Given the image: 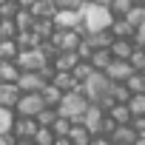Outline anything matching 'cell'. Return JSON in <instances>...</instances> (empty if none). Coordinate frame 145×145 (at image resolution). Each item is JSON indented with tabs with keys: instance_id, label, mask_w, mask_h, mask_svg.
<instances>
[{
	"instance_id": "obj_7",
	"label": "cell",
	"mask_w": 145,
	"mask_h": 145,
	"mask_svg": "<svg viewBox=\"0 0 145 145\" xmlns=\"http://www.w3.org/2000/svg\"><path fill=\"white\" fill-rule=\"evenodd\" d=\"M46 83H48V80L40 74V71H20L17 80H14V86H17L20 91H40Z\"/></svg>"
},
{
	"instance_id": "obj_1",
	"label": "cell",
	"mask_w": 145,
	"mask_h": 145,
	"mask_svg": "<svg viewBox=\"0 0 145 145\" xmlns=\"http://www.w3.org/2000/svg\"><path fill=\"white\" fill-rule=\"evenodd\" d=\"M80 17H83V31H100V29H108L114 14L108 6H100L94 0H83L80 6Z\"/></svg>"
},
{
	"instance_id": "obj_18",
	"label": "cell",
	"mask_w": 145,
	"mask_h": 145,
	"mask_svg": "<svg viewBox=\"0 0 145 145\" xmlns=\"http://www.w3.org/2000/svg\"><path fill=\"white\" fill-rule=\"evenodd\" d=\"M20 74V68L14 60H0V83H14Z\"/></svg>"
},
{
	"instance_id": "obj_42",
	"label": "cell",
	"mask_w": 145,
	"mask_h": 145,
	"mask_svg": "<svg viewBox=\"0 0 145 145\" xmlns=\"http://www.w3.org/2000/svg\"><path fill=\"white\" fill-rule=\"evenodd\" d=\"M131 3H142V6H145V0H131Z\"/></svg>"
},
{
	"instance_id": "obj_37",
	"label": "cell",
	"mask_w": 145,
	"mask_h": 145,
	"mask_svg": "<svg viewBox=\"0 0 145 145\" xmlns=\"http://www.w3.org/2000/svg\"><path fill=\"white\" fill-rule=\"evenodd\" d=\"M14 3H17L20 9H31V3H34V0H14Z\"/></svg>"
},
{
	"instance_id": "obj_34",
	"label": "cell",
	"mask_w": 145,
	"mask_h": 145,
	"mask_svg": "<svg viewBox=\"0 0 145 145\" xmlns=\"http://www.w3.org/2000/svg\"><path fill=\"white\" fill-rule=\"evenodd\" d=\"M57 9H80L83 6V0H54Z\"/></svg>"
},
{
	"instance_id": "obj_5",
	"label": "cell",
	"mask_w": 145,
	"mask_h": 145,
	"mask_svg": "<svg viewBox=\"0 0 145 145\" xmlns=\"http://www.w3.org/2000/svg\"><path fill=\"white\" fill-rule=\"evenodd\" d=\"M80 122L88 128V134H91V137H97V134H103V125H105V111H103L97 103H88V108H86V114L80 117Z\"/></svg>"
},
{
	"instance_id": "obj_43",
	"label": "cell",
	"mask_w": 145,
	"mask_h": 145,
	"mask_svg": "<svg viewBox=\"0 0 145 145\" xmlns=\"http://www.w3.org/2000/svg\"><path fill=\"white\" fill-rule=\"evenodd\" d=\"M0 3H3V0H0Z\"/></svg>"
},
{
	"instance_id": "obj_35",
	"label": "cell",
	"mask_w": 145,
	"mask_h": 145,
	"mask_svg": "<svg viewBox=\"0 0 145 145\" xmlns=\"http://www.w3.org/2000/svg\"><path fill=\"white\" fill-rule=\"evenodd\" d=\"M88 145H111V139H108L105 134H97V137H91V139H88Z\"/></svg>"
},
{
	"instance_id": "obj_19",
	"label": "cell",
	"mask_w": 145,
	"mask_h": 145,
	"mask_svg": "<svg viewBox=\"0 0 145 145\" xmlns=\"http://www.w3.org/2000/svg\"><path fill=\"white\" fill-rule=\"evenodd\" d=\"M88 63H91V68L105 71V65L111 63V51H108V48H94V51H91V57H88Z\"/></svg>"
},
{
	"instance_id": "obj_39",
	"label": "cell",
	"mask_w": 145,
	"mask_h": 145,
	"mask_svg": "<svg viewBox=\"0 0 145 145\" xmlns=\"http://www.w3.org/2000/svg\"><path fill=\"white\" fill-rule=\"evenodd\" d=\"M17 145H34L31 139H17Z\"/></svg>"
},
{
	"instance_id": "obj_27",
	"label": "cell",
	"mask_w": 145,
	"mask_h": 145,
	"mask_svg": "<svg viewBox=\"0 0 145 145\" xmlns=\"http://www.w3.org/2000/svg\"><path fill=\"white\" fill-rule=\"evenodd\" d=\"M12 122H14V117H12V108H3V105H0V137L12 134Z\"/></svg>"
},
{
	"instance_id": "obj_22",
	"label": "cell",
	"mask_w": 145,
	"mask_h": 145,
	"mask_svg": "<svg viewBox=\"0 0 145 145\" xmlns=\"http://www.w3.org/2000/svg\"><path fill=\"white\" fill-rule=\"evenodd\" d=\"M125 105H128L131 117H142V114H145V91H139V94H131V97L125 100Z\"/></svg>"
},
{
	"instance_id": "obj_9",
	"label": "cell",
	"mask_w": 145,
	"mask_h": 145,
	"mask_svg": "<svg viewBox=\"0 0 145 145\" xmlns=\"http://www.w3.org/2000/svg\"><path fill=\"white\" fill-rule=\"evenodd\" d=\"M34 131H37V120H34V117H17V120L12 122V134H14L17 139H31Z\"/></svg>"
},
{
	"instance_id": "obj_8",
	"label": "cell",
	"mask_w": 145,
	"mask_h": 145,
	"mask_svg": "<svg viewBox=\"0 0 145 145\" xmlns=\"http://www.w3.org/2000/svg\"><path fill=\"white\" fill-rule=\"evenodd\" d=\"M57 29H80L83 26V17H80V9H57V14L51 17Z\"/></svg>"
},
{
	"instance_id": "obj_20",
	"label": "cell",
	"mask_w": 145,
	"mask_h": 145,
	"mask_svg": "<svg viewBox=\"0 0 145 145\" xmlns=\"http://www.w3.org/2000/svg\"><path fill=\"white\" fill-rule=\"evenodd\" d=\"M105 114H108V117H111L117 125H122V122H131V111H128V105H125V103H114V105H111Z\"/></svg>"
},
{
	"instance_id": "obj_31",
	"label": "cell",
	"mask_w": 145,
	"mask_h": 145,
	"mask_svg": "<svg viewBox=\"0 0 145 145\" xmlns=\"http://www.w3.org/2000/svg\"><path fill=\"white\" fill-rule=\"evenodd\" d=\"M17 9H20V6L14 3V0H3V3H0V17H14Z\"/></svg>"
},
{
	"instance_id": "obj_40",
	"label": "cell",
	"mask_w": 145,
	"mask_h": 145,
	"mask_svg": "<svg viewBox=\"0 0 145 145\" xmlns=\"http://www.w3.org/2000/svg\"><path fill=\"white\" fill-rule=\"evenodd\" d=\"M94 3H100V6H111V0H94Z\"/></svg>"
},
{
	"instance_id": "obj_28",
	"label": "cell",
	"mask_w": 145,
	"mask_h": 145,
	"mask_svg": "<svg viewBox=\"0 0 145 145\" xmlns=\"http://www.w3.org/2000/svg\"><path fill=\"white\" fill-rule=\"evenodd\" d=\"M51 131H54V137H68V128H71V120H65V117H54V122L48 125Z\"/></svg>"
},
{
	"instance_id": "obj_30",
	"label": "cell",
	"mask_w": 145,
	"mask_h": 145,
	"mask_svg": "<svg viewBox=\"0 0 145 145\" xmlns=\"http://www.w3.org/2000/svg\"><path fill=\"white\" fill-rule=\"evenodd\" d=\"M108 9H111L114 17H125L128 9H131V0H111V6H108Z\"/></svg>"
},
{
	"instance_id": "obj_23",
	"label": "cell",
	"mask_w": 145,
	"mask_h": 145,
	"mask_svg": "<svg viewBox=\"0 0 145 145\" xmlns=\"http://www.w3.org/2000/svg\"><path fill=\"white\" fill-rule=\"evenodd\" d=\"M125 86H128V91H131V94L145 91V71H131L128 80H125Z\"/></svg>"
},
{
	"instance_id": "obj_24",
	"label": "cell",
	"mask_w": 145,
	"mask_h": 145,
	"mask_svg": "<svg viewBox=\"0 0 145 145\" xmlns=\"http://www.w3.org/2000/svg\"><path fill=\"white\" fill-rule=\"evenodd\" d=\"M12 20H14V26H17V31H23V29H31V23H34V14H31L29 9H17Z\"/></svg>"
},
{
	"instance_id": "obj_12",
	"label": "cell",
	"mask_w": 145,
	"mask_h": 145,
	"mask_svg": "<svg viewBox=\"0 0 145 145\" xmlns=\"http://www.w3.org/2000/svg\"><path fill=\"white\" fill-rule=\"evenodd\" d=\"M134 37H114V43H111V57H120V60H128V54L134 51Z\"/></svg>"
},
{
	"instance_id": "obj_33",
	"label": "cell",
	"mask_w": 145,
	"mask_h": 145,
	"mask_svg": "<svg viewBox=\"0 0 145 145\" xmlns=\"http://www.w3.org/2000/svg\"><path fill=\"white\" fill-rule=\"evenodd\" d=\"M134 43H137V46H145V20L134 29Z\"/></svg>"
},
{
	"instance_id": "obj_21",
	"label": "cell",
	"mask_w": 145,
	"mask_h": 145,
	"mask_svg": "<svg viewBox=\"0 0 145 145\" xmlns=\"http://www.w3.org/2000/svg\"><path fill=\"white\" fill-rule=\"evenodd\" d=\"M40 97H43V103H46V105H51V108H54V105L60 103V97H63V91H60V88H57L54 83H46V86L40 88Z\"/></svg>"
},
{
	"instance_id": "obj_15",
	"label": "cell",
	"mask_w": 145,
	"mask_h": 145,
	"mask_svg": "<svg viewBox=\"0 0 145 145\" xmlns=\"http://www.w3.org/2000/svg\"><path fill=\"white\" fill-rule=\"evenodd\" d=\"M34 17H54L57 14V3H54V0H34V3H31V9H29Z\"/></svg>"
},
{
	"instance_id": "obj_6",
	"label": "cell",
	"mask_w": 145,
	"mask_h": 145,
	"mask_svg": "<svg viewBox=\"0 0 145 145\" xmlns=\"http://www.w3.org/2000/svg\"><path fill=\"white\" fill-rule=\"evenodd\" d=\"M131 71H134V68H131V63H128V60H120V57H111V63L105 65V77H108L111 83H125Z\"/></svg>"
},
{
	"instance_id": "obj_11",
	"label": "cell",
	"mask_w": 145,
	"mask_h": 145,
	"mask_svg": "<svg viewBox=\"0 0 145 145\" xmlns=\"http://www.w3.org/2000/svg\"><path fill=\"white\" fill-rule=\"evenodd\" d=\"M77 63H80V54H77V51H57V54L51 57L54 71H71Z\"/></svg>"
},
{
	"instance_id": "obj_2",
	"label": "cell",
	"mask_w": 145,
	"mask_h": 145,
	"mask_svg": "<svg viewBox=\"0 0 145 145\" xmlns=\"http://www.w3.org/2000/svg\"><path fill=\"white\" fill-rule=\"evenodd\" d=\"M54 108H57L60 117H65V120H71V122H77V120L86 114V108H88V97H86L80 88H71V91H65V94L60 97V103H57Z\"/></svg>"
},
{
	"instance_id": "obj_26",
	"label": "cell",
	"mask_w": 145,
	"mask_h": 145,
	"mask_svg": "<svg viewBox=\"0 0 145 145\" xmlns=\"http://www.w3.org/2000/svg\"><path fill=\"white\" fill-rule=\"evenodd\" d=\"M17 34V26L12 17H0V40H14Z\"/></svg>"
},
{
	"instance_id": "obj_38",
	"label": "cell",
	"mask_w": 145,
	"mask_h": 145,
	"mask_svg": "<svg viewBox=\"0 0 145 145\" xmlns=\"http://www.w3.org/2000/svg\"><path fill=\"white\" fill-rule=\"evenodd\" d=\"M131 145H145V137H137V139H134Z\"/></svg>"
},
{
	"instance_id": "obj_29",
	"label": "cell",
	"mask_w": 145,
	"mask_h": 145,
	"mask_svg": "<svg viewBox=\"0 0 145 145\" xmlns=\"http://www.w3.org/2000/svg\"><path fill=\"white\" fill-rule=\"evenodd\" d=\"M17 57V43L14 40H0V60H14Z\"/></svg>"
},
{
	"instance_id": "obj_3",
	"label": "cell",
	"mask_w": 145,
	"mask_h": 145,
	"mask_svg": "<svg viewBox=\"0 0 145 145\" xmlns=\"http://www.w3.org/2000/svg\"><path fill=\"white\" fill-rule=\"evenodd\" d=\"M17 68L20 71H40L43 65H48V54L43 51V46H34V48H17V57H14Z\"/></svg>"
},
{
	"instance_id": "obj_17",
	"label": "cell",
	"mask_w": 145,
	"mask_h": 145,
	"mask_svg": "<svg viewBox=\"0 0 145 145\" xmlns=\"http://www.w3.org/2000/svg\"><path fill=\"white\" fill-rule=\"evenodd\" d=\"M14 43H17V48H34V46H40L43 40H40L31 29H23V31L14 34Z\"/></svg>"
},
{
	"instance_id": "obj_41",
	"label": "cell",
	"mask_w": 145,
	"mask_h": 145,
	"mask_svg": "<svg viewBox=\"0 0 145 145\" xmlns=\"http://www.w3.org/2000/svg\"><path fill=\"white\" fill-rule=\"evenodd\" d=\"M0 145H9V134H6V137H0Z\"/></svg>"
},
{
	"instance_id": "obj_36",
	"label": "cell",
	"mask_w": 145,
	"mask_h": 145,
	"mask_svg": "<svg viewBox=\"0 0 145 145\" xmlns=\"http://www.w3.org/2000/svg\"><path fill=\"white\" fill-rule=\"evenodd\" d=\"M51 145H74V142H71L68 137H54V142Z\"/></svg>"
},
{
	"instance_id": "obj_32",
	"label": "cell",
	"mask_w": 145,
	"mask_h": 145,
	"mask_svg": "<svg viewBox=\"0 0 145 145\" xmlns=\"http://www.w3.org/2000/svg\"><path fill=\"white\" fill-rule=\"evenodd\" d=\"M131 128L137 131V137H145V114L142 117H131Z\"/></svg>"
},
{
	"instance_id": "obj_13",
	"label": "cell",
	"mask_w": 145,
	"mask_h": 145,
	"mask_svg": "<svg viewBox=\"0 0 145 145\" xmlns=\"http://www.w3.org/2000/svg\"><path fill=\"white\" fill-rule=\"evenodd\" d=\"M48 83H54L63 94H65V91H71V88H80V83L74 80V74H71V71H54Z\"/></svg>"
},
{
	"instance_id": "obj_14",
	"label": "cell",
	"mask_w": 145,
	"mask_h": 145,
	"mask_svg": "<svg viewBox=\"0 0 145 145\" xmlns=\"http://www.w3.org/2000/svg\"><path fill=\"white\" fill-rule=\"evenodd\" d=\"M17 97H20V88L14 83H0V105L3 108H14Z\"/></svg>"
},
{
	"instance_id": "obj_16",
	"label": "cell",
	"mask_w": 145,
	"mask_h": 145,
	"mask_svg": "<svg viewBox=\"0 0 145 145\" xmlns=\"http://www.w3.org/2000/svg\"><path fill=\"white\" fill-rule=\"evenodd\" d=\"M68 139L74 142V145H88V139H91V134H88V128L77 120V122H71V128H68Z\"/></svg>"
},
{
	"instance_id": "obj_10",
	"label": "cell",
	"mask_w": 145,
	"mask_h": 145,
	"mask_svg": "<svg viewBox=\"0 0 145 145\" xmlns=\"http://www.w3.org/2000/svg\"><path fill=\"white\" fill-rule=\"evenodd\" d=\"M108 139H111V145H131L137 139V131L131 128V122H122V125H114L111 128Z\"/></svg>"
},
{
	"instance_id": "obj_25",
	"label": "cell",
	"mask_w": 145,
	"mask_h": 145,
	"mask_svg": "<svg viewBox=\"0 0 145 145\" xmlns=\"http://www.w3.org/2000/svg\"><path fill=\"white\" fill-rule=\"evenodd\" d=\"M128 63H131L134 71H145V48H142V46H139V48L134 46V51L128 54Z\"/></svg>"
},
{
	"instance_id": "obj_4",
	"label": "cell",
	"mask_w": 145,
	"mask_h": 145,
	"mask_svg": "<svg viewBox=\"0 0 145 145\" xmlns=\"http://www.w3.org/2000/svg\"><path fill=\"white\" fill-rule=\"evenodd\" d=\"M43 105L46 103H43L40 91H20V97L14 103V111H17V117H37V111Z\"/></svg>"
}]
</instances>
